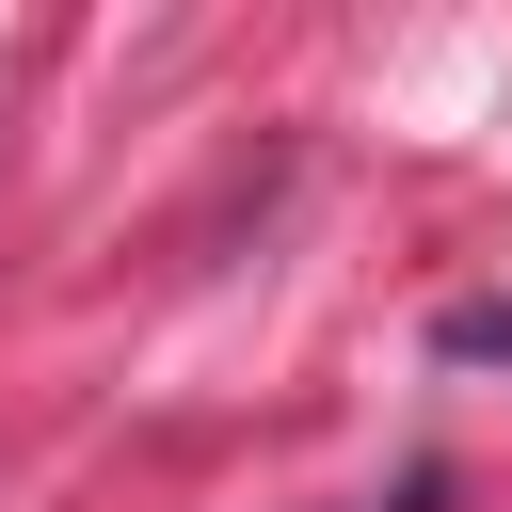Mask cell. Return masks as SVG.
Listing matches in <instances>:
<instances>
[{"instance_id": "cell-1", "label": "cell", "mask_w": 512, "mask_h": 512, "mask_svg": "<svg viewBox=\"0 0 512 512\" xmlns=\"http://www.w3.org/2000/svg\"><path fill=\"white\" fill-rule=\"evenodd\" d=\"M432 352H448V368H512V304H448Z\"/></svg>"}]
</instances>
